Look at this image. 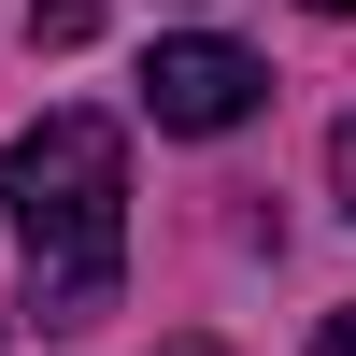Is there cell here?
I'll return each instance as SVG.
<instances>
[{"instance_id": "cell-6", "label": "cell", "mask_w": 356, "mask_h": 356, "mask_svg": "<svg viewBox=\"0 0 356 356\" xmlns=\"http://www.w3.org/2000/svg\"><path fill=\"white\" fill-rule=\"evenodd\" d=\"M300 15H356V0H300Z\"/></svg>"}, {"instance_id": "cell-5", "label": "cell", "mask_w": 356, "mask_h": 356, "mask_svg": "<svg viewBox=\"0 0 356 356\" xmlns=\"http://www.w3.org/2000/svg\"><path fill=\"white\" fill-rule=\"evenodd\" d=\"M314 356H356V300H342V314H328V328H314Z\"/></svg>"}, {"instance_id": "cell-1", "label": "cell", "mask_w": 356, "mask_h": 356, "mask_svg": "<svg viewBox=\"0 0 356 356\" xmlns=\"http://www.w3.org/2000/svg\"><path fill=\"white\" fill-rule=\"evenodd\" d=\"M0 214L29 243V314L43 328H100L114 271H129V129L114 114H43L0 157Z\"/></svg>"}, {"instance_id": "cell-7", "label": "cell", "mask_w": 356, "mask_h": 356, "mask_svg": "<svg viewBox=\"0 0 356 356\" xmlns=\"http://www.w3.org/2000/svg\"><path fill=\"white\" fill-rule=\"evenodd\" d=\"M157 356H214V342H157Z\"/></svg>"}, {"instance_id": "cell-4", "label": "cell", "mask_w": 356, "mask_h": 356, "mask_svg": "<svg viewBox=\"0 0 356 356\" xmlns=\"http://www.w3.org/2000/svg\"><path fill=\"white\" fill-rule=\"evenodd\" d=\"M328 171H342V214H356V114H342V143H328Z\"/></svg>"}, {"instance_id": "cell-3", "label": "cell", "mask_w": 356, "mask_h": 356, "mask_svg": "<svg viewBox=\"0 0 356 356\" xmlns=\"http://www.w3.org/2000/svg\"><path fill=\"white\" fill-rule=\"evenodd\" d=\"M100 29V0H29V43H86Z\"/></svg>"}, {"instance_id": "cell-2", "label": "cell", "mask_w": 356, "mask_h": 356, "mask_svg": "<svg viewBox=\"0 0 356 356\" xmlns=\"http://www.w3.org/2000/svg\"><path fill=\"white\" fill-rule=\"evenodd\" d=\"M257 100H271V72H257L243 43H214V29H186V43H157V57H143V114H157V129H186V143L243 129Z\"/></svg>"}]
</instances>
